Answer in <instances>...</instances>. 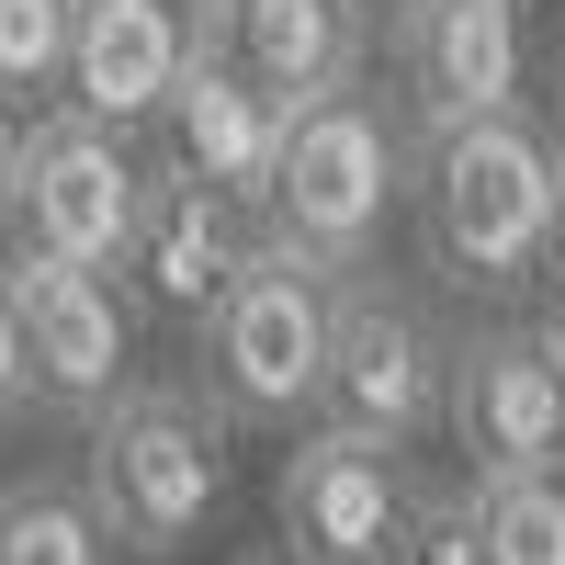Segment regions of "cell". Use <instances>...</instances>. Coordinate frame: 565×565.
Instances as JSON below:
<instances>
[{
	"instance_id": "6da1fadb",
	"label": "cell",
	"mask_w": 565,
	"mask_h": 565,
	"mask_svg": "<svg viewBox=\"0 0 565 565\" xmlns=\"http://www.w3.org/2000/svg\"><path fill=\"white\" fill-rule=\"evenodd\" d=\"M407 204H418V249L452 295H521L554 260V136L532 114L441 125L407 159Z\"/></svg>"
},
{
	"instance_id": "7a4b0ae2",
	"label": "cell",
	"mask_w": 565,
	"mask_h": 565,
	"mask_svg": "<svg viewBox=\"0 0 565 565\" xmlns=\"http://www.w3.org/2000/svg\"><path fill=\"white\" fill-rule=\"evenodd\" d=\"M79 498L103 543L125 554H181L215 498H226V407L181 373H136V385L90 418V452H79Z\"/></svg>"
},
{
	"instance_id": "3957f363",
	"label": "cell",
	"mask_w": 565,
	"mask_h": 565,
	"mask_svg": "<svg viewBox=\"0 0 565 565\" xmlns=\"http://www.w3.org/2000/svg\"><path fill=\"white\" fill-rule=\"evenodd\" d=\"M396 193H407V136L385 114V90L351 79V90H328V103H306L295 125H282V170H271L260 238L317 260L328 282H362Z\"/></svg>"
},
{
	"instance_id": "277c9868",
	"label": "cell",
	"mask_w": 565,
	"mask_h": 565,
	"mask_svg": "<svg viewBox=\"0 0 565 565\" xmlns=\"http://www.w3.org/2000/svg\"><path fill=\"white\" fill-rule=\"evenodd\" d=\"M328 340H340V282L260 238V260L226 282V306L204 317V396L226 418L295 430L328 396Z\"/></svg>"
},
{
	"instance_id": "5b68a950",
	"label": "cell",
	"mask_w": 565,
	"mask_h": 565,
	"mask_svg": "<svg viewBox=\"0 0 565 565\" xmlns=\"http://www.w3.org/2000/svg\"><path fill=\"white\" fill-rule=\"evenodd\" d=\"M441 385H452V328L373 271L340 282V340H328V396H317L328 430L407 452V441L441 430Z\"/></svg>"
},
{
	"instance_id": "8992f818",
	"label": "cell",
	"mask_w": 565,
	"mask_h": 565,
	"mask_svg": "<svg viewBox=\"0 0 565 565\" xmlns=\"http://www.w3.org/2000/svg\"><path fill=\"white\" fill-rule=\"evenodd\" d=\"M136 204H148V159H136L114 125H90L79 103L23 125V170H12V238H23V260L125 271Z\"/></svg>"
},
{
	"instance_id": "52a82bcc",
	"label": "cell",
	"mask_w": 565,
	"mask_h": 565,
	"mask_svg": "<svg viewBox=\"0 0 565 565\" xmlns=\"http://www.w3.org/2000/svg\"><path fill=\"white\" fill-rule=\"evenodd\" d=\"M441 430H452L476 487L565 476V373L543 351V328H463L452 385H441Z\"/></svg>"
},
{
	"instance_id": "ba28073f",
	"label": "cell",
	"mask_w": 565,
	"mask_h": 565,
	"mask_svg": "<svg viewBox=\"0 0 565 565\" xmlns=\"http://www.w3.org/2000/svg\"><path fill=\"white\" fill-rule=\"evenodd\" d=\"M23 306V362H34V407L57 418H103L136 385V306L114 271H68V260H0Z\"/></svg>"
},
{
	"instance_id": "9c48e42d",
	"label": "cell",
	"mask_w": 565,
	"mask_h": 565,
	"mask_svg": "<svg viewBox=\"0 0 565 565\" xmlns=\"http://www.w3.org/2000/svg\"><path fill=\"white\" fill-rule=\"evenodd\" d=\"M271 521H282V554L295 565H396L407 476H396V452H373V441L317 418L271 463Z\"/></svg>"
},
{
	"instance_id": "30bf717a",
	"label": "cell",
	"mask_w": 565,
	"mask_h": 565,
	"mask_svg": "<svg viewBox=\"0 0 565 565\" xmlns=\"http://www.w3.org/2000/svg\"><path fill=\"white\" fill-rule=\"evenodd\" d=\"M193 45H215L249 90H271L282 114L328 103V90L373 79V23L351 0H204L193 12Z\"/></svg>"
},
{
	"instance_id": "8fae6325",
	"label": "cell",
	"mask_w": 565,
	"mask_h": 565,
	"mask_svg": "<svg viewBox=\"0 0 565 565\" xmlns=\"http://www.w3.org/2000/svg\"><path fill=\"white\" fill-rule=\"evenodd\" d=\"M249 260H260V226L226 204L215 181H193L181 159H159V170H148V204H136V238H125V282H136L159 317H193V328H204Z\"/></svg>"
},
{
	"instance_id": "7c38bea8",
	"label": "cell",
	"mask_w": 565,
	"mask_h": 565,
	"mask_svg": "<svg viewBox=\"0 0 565 565\" xmlns=\"http://www.w3.org/2000/svg\"><path fill=\"white\" fill-rule=\"evenodd\" d=\"M385 45H396L407 114L430 125V136L441 125L521 114V12H509V0H418Z\"/></svg>"
},
{
	"instance_id": "4fadbf2b",
	"label": "cell",
	"mask_w": 565,
	"mask_h": 565,
	"mask_svg": "<svg viewBox=\"0 0 565 565\" xmlns=\"http://www.w3.org/2000/svg\"><path fill=\"white\" fill-rule=\"evenodd\" d=\"M181 68H193V0H79L68 34V103L90 125H148L170 114Z\"/></svg>"
},
{
	"instance_id": "5bb4252c",
	"label": "cell",
	"mask_w": 565,
	"mask_h": 565,
	"mask_svg": "<svg viewBox=\"0 0 565 565\" xmlns=\"http://www.w3.org/2000/svg\"><path fill=\"white\" fill-rule=\"evenodd\" d=\"M282 125H295V114H282L271 90H249L215 45H193V68H181V90H170V159L193 170V181H215L249 226H260V204H271Z\"/></svg>"
},
{
	"instance_id": "9a60e30c",
	"label": "cell",
	"mask_w": 565,
	"mask_h": 565,
	"mask_svg": "<svg viewBox=\"0 0 565 565\" xmlns=\"http://www.w3.org/2000/svg\"><path fill=\"white\" fill-rule=\"evenodd\" d=\"M0 565H103V521H90V498L57 487V476L0 487Z\"/></svg>"
},
{
	"instance_id": "2e32d148",
	"label": "cell",
	"mask_w": 565,
	"mask_h": 565,
	"mask_svg": "<svg viewBox=\"0 0 565 565\" xmlns=\"http://www.w3.org/2000/svg\"><path fill=\"white\" fill-rule=\"evenodd\" d=\"M476 543H487V565H565V476L476 487Z\"/></svg>"
},
{
	"instance_id": "e0dca14e",
	"label": "cell",
	"mask_w": 565,
	"mask_h": 565,
	"mask_svg": "<svg viewBox=\"0 0 565 565\" xmlns=\"http://www.w3.org/2000/svg\"><path fill=\"white\" fill-rule=\"evenodd\" d=\"M68 34H79V0H0V90L68 79Z\"/></svg>"
},
{
	"instance_id": "ac0fdd59",
	"label": "cell",
	"mask_w": 565,
	"mask_h": 565,
	"mask_svg": "<svg viewBox=\"0 0 565 565\" xmlns=\"http://www.w3.org/2000/svg\"><path fill=\"white\" fill-rule=\"evenodd\" d=\"M396 565H487V543H476V487H407Z\"/></svg>"
},
{
	"instance_id": "d6986e66",
	"label": "cell",
	"mask_w": 565,
	"mask_h": 565,
	"mask_svg": "<svg viewBox=\"0 0 565 565\" xmlns=\"http://www.w3.org/2000/svg\"><path fill=\"white\" fill-rule=\"evenodd\" d=\"M34 407V362H23V306H12V271H0V418Z\"/></svg>"
},
{
	"instance_id": "ffe728a7",
	"label": "cell",
	"mask_w": 565,
	"mask_h": 565,
	"mask_svg": "<svg viewBox=\"0 0 565 565\" xmlns=\"http://www.w3.org/2000/svg\"><path fill=\"white\" fill-rule=\"evenodd\" d=\"M12 170H23V114H12V90H0V215H12Z\"/></svg>"
},
{
	"instance_id": "44dd1931",
	"label": "cell",
	"mask_w": 565,
	"mask_h": 565,
	"mask_svg": "<svg viewBox=\"0 0 565 565\" xmlns=\"http://www.w3.org/2000/svg\"><path fill=\"white\" fill-rule=\"evenodd\" d=\"M351 12H362V23H373V34H396V23H407V12H418V0H351Z\"/></svg>"
},
{
	"instance_id": "7402d4cb",
	"label": "cell",
	"mask_w": 565,
	"mask_h": 565,
	"mask_svg": "<svg viewBox=\"0 0 565 565\" xmlns=\"http://www.w3.org/2000/svg\"><path fill=\"white\" fill-rule=\"evenodd\" d=\"M554 260H565V136H554Z\"/></svg>"
},
{
	"instance_id": "603a6c76",
	"label": "cell",
	"mask_w": 565,
	"mask_h": 565,
	"mask_svg": "<svg viewBox=\"0 0 565 565\" xmlns=\"http://www.w3.org/2000/svg\"><path fill=\"white\" fill-rule=\"evenodd\" d=\"M543 351H554V373H565V306H554V317H543Z\"/></svg>"
},
{
	"instance_id": "cb8c5ba5",
	"label": "cell",
	"mask_w": 565,
	"mask_h": 565,
	"mask_svg": "<svg viewBox=\"0 0 565 565\" xmlns=\"http://www.w3.org/2000/svg\"><path fill=\"white\" fill-rule=\"evenodd\" d=\"M554 136H565V45H554Z\"/></svg>"
},
{
	"instance_id": "d4e9b609",
	"label": "cell",
	"mask_w": 565,
	"mask_h": 565,
	"mask_svg": "<svg viewBox=\"0 0 565 565\" xmlns=\"http://www.w3.org/2000/svg\"><path fill=\"white\" fill-rule=\"evenodd\" d=\"M226 565H295V554H226Z\"/></svg>"
},
{
	"instance_id": "484cf974",
	"label": "cell",
	"mask_w": 565,
	"mask_h": 565,
	"mask_svg": "<svg viewBox=\"0 0 565 565\" xmlns=\"http://www.w3.org/2000/svg\"><path fill=\"white\" fill-rule=\"evenodd\" d=\"M509 12H521V0H509Z\"/></svg>"
},
{
	"instance_id": "4316f807",
	"label": "cell",
	"mask_w": 565,
	"mask_h": 565,
	"mask_svg": "<svg viewBox=\"0 0 565 565\" xmlns=\"http://www.w3.org/2000/svg\"><path fill=\"white\" fill-rule=\"evenodd\" d=\"M193 12H204V0H193Z\"/></svg>"
}]
</instances>
